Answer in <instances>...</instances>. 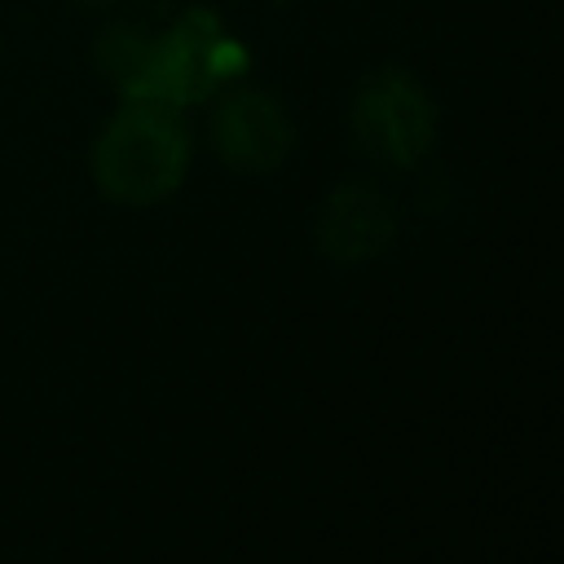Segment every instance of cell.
Masks as SVG:
<instances>
[{
	"label": "cell",
	"instance_id": "6da1fadb",
	"mask_svg": "<svg viewBox=\"0 0 564 564\" xmlns=\"http://www.w3.org/2000/svg\"><path fill=\"white\" fill-rule=\"evenodd\" d=\"M189 172V128L181 110L145 97H123L93 141V181L110 203L150 207Z\"/></svg>",
	"mask_w": 564,
	"mask_h": 564
},
{
	"label": "cell",
	"instance_id": "7a4b0ae2",
	"mask_svg": "<svg viewBox=\"0 0 564 564\" xmlns=\"http://www.w3.org/2000/svg\"><path fill=\"white\" fill-rule=\"evenodd\" d=\"M242 70H247V48L220 26V18L207 9H189L163 35L150 40L132 97L181 110L207 101Z\"/></svg>",
	"mask_w": 564,
	"mask_h": 564
},
{
	"label": "cell",
	"instance_id": "3957f363",
	"mask_svg": "<svg viewBox=\"0 0 564 564\" xmlns=\"http://www.w3.org/2000/svg\"><path fill=\"white\" fill-rule=\"evenodd\" d=\"M357 150L383 167H414L436 141V106L405 70H370L352 93Z\"/></svg>",
	"mask_w": 564,
	"mask_h": 564
},
{
	"label": "cell",
	"instance_id": "277c9868",
	"mask_svg": "<svg viewBox=\"0 0 564 564\" xmlns=\"http://www.w3.org/2000/svg\"><path fill=\"white\" fill-rule=\"evenodd\" d=\"M216 154L247 176H264L286 163L295 145V123L282 101L264 88H234L212 115Z\"/></svg>",
	"mask_w": 564,
	"mask_h": 564
},
{
	"label": "cell",
	"instance_id": "5b68a950",
	"mask_svg": "<svg viewBox=\"0 0 564 564\" xmlns=\"http://www.w3.org/2000/svg\"><path fill=\"white\" fill-rule=\"evenodd\" d=\"M397 234V216L383 189L348 181L330 189V198L317 212V251L335 264H366L388 251Z\"/></svg>",
	"mask_w": 564,
	"mask_h": 564
},
{
	"label": "cell",
	"instance_id": "8992f818",
	"mask_svg": "<svg viewBox=\"0 0 564 564\" xmlns=\"http://www.w3.org/2000/svg\"><path fill=\"white\" fill-rule=\"evenodd\" d=\"M75 4H110V0H75Z\"/></svg>",
	"mask_w": 564,
	"mask_h": 564
}]
</instances>
